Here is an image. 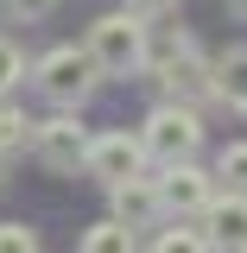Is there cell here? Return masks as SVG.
Masks as SVG:
<instances>
[{
  "mask_svg": "<svg viewBox=\"0 0 247 253\" xmlns=\"http://www.w3.org/2000/svg\"><path fill=\"white\" fill-rule=\"evenodd\" d=\"M32 133H38V121H26L13 101H0V158L26 152V146H32Z\"/></svg>",
  "mask_w": 247,
  "mask_h": 253,
  "instance_id": "cell-13",
  "label": "cell"
},
{
  "mask_svg": "<svg viewBox=\"0 0 247 253\" xmlns=\"http://www.w3.org/2000/svg\"><path fill=\"white\" fill-rule=\"evenodd\" d=\"M108 215H121L127 228H158L165 221V190H158V177H127V184L108 190Z\"/></svg>",
  "mask_w": 247,
  "mask_h": 253,
  "instance_id": "cell-8",
  "label": "cell"
},
{
  "mask_svg": "<svg viewBox=\"0 0 247 253\" xmlns=\"http://www.w3.org/2000/svg\"><path fill=\"white\" fill-rule=\"evenodd\" d=\"M228 13H235V19H247V0H228Z\"/></svg>",
  "mask_w": 247,
  "mask_h": 253,
  "instance_id": "cell-19",
  "label": "cell"
},
{
  "mask_svg": "<svg viewBox=\"0 0 247 253\" xmlns=\"http://www.w3.org/2000/svg\"><path fill=\"white\" fill-rule=\"evenodd\" d=\"M140 19H165V13H178V0H127Z\"/></svg>",
  "mask_w": 247,
  "mask_h": 253,
  "instance_id": "cell-18",
  "label": "cell"
},
{
  "mask_svg": "<svg viewBox=\"0 0 247 253\" xmlns=\"http://www.w3.org/2000/svg\"><path fill=\"white\" fill-rule=\"evenodd\" d=\"M203 234L216 253H247V190H216V203L203 209Z\"/></svg>",
  "mask_w": 247,
  "mask_h": 253,
  "instance_id": "cell-9",
  "label": "cell"
},
{
  "mask_svg": "<svg viewBox=\"0 0 247 253\" xmlns=\"http://www.w3.org/2000/svg\"><path fill=\"white\" fill-rule=\"evenodd\" d=\"M6 6V19H45V13H57V0H0Z\"/></svg>",
  "mask_w": 247,
  "mask_h": 253,
  "instance_id": "cell-17",
  "label": "cell"
},
{
  "mask_svg": "<svg viewBox=\"0 0 247 253\" xmlns=\"http://www.w3.org/2000/svg\"><path fill=\"white\" fill-rule=\"evenodd\" d=\"M83 44H89V57L101 63V76H140V70L152 63V38H146V19H140L133 6L101 13Z\"/></svg>",
  "mask_w": 247,
  "mask_h": 253,
  "instance_id": "cell-1",
  "label": "cell"
},
{
  "mask_svg": "<svg viewBox=\"0 0 247 253\" xmlns=\"http://www.w3.org/2000/svg\"><path fill=\"white\" fill-rule=\"evenodd\" d=\"M133 234H140V228H127L121 215H108V221H95L89 234H83V253H140Z\"/></svg>",
  "mask_w": 247,
  "mask_h": 253,
  "instance_id": "cell-12",
  "label": "cell"
},
{
  "mask_svg": "<svg viewBox=\"0 0 247 253\" xmlns=\"http://www.w3.org/2000/svg\"><path fill=\"white\" fill-rule=\"evenodd\" d=\"M152 83L165 89V101H203V95H216V63H203V51L190 44V38H178V44H165V51H152Z\"/></svg>",
  "mask_w": 247,
  "mask_h": 253,
  "instance_id": "cell-4",
  "label": "cell"
},
{
  "mask_svg": "<svg viewBox=\"0 0 247 253\" xmlns=\"http://www.w3.org/2000/svg\"><path fill=\"white\" fill-rule=\"evenodd\" d=\"M32 83H38V95L51 108H83L95 95V83H101V63L89 57V44L83 51L76 44H57V51H45V57L32 63Z\"/></svg>",
  "mask_w": 247,
  "mask_h": 253,
  "instance_id": "cell-2",
  "label": "cell"
},
{
  "mask_svg": "<svg viewBox=\"0 0 247 253\" xmlns=\"http://www.w3.org/2000/svg\"><path fill=\"white\" fill-rule=\"evenodd\" d=\"M146 133H95V146H89V177L101 190H114L127 184V177H140L146 171Z\"/></svg>",
  "mask_w": 247,
  "mask_h": 253,
  "instance_id": "cell-6",
  "label": "cell"
},
{
  "mask_svg": "<svg viewBox=\"0 0 247 253\" xmlns=\"http://www.w3.org/2000/svg\"><path fill=\"white\" fill-rule=\"evenodd\" d=\"M216 184H222V177L197 171V158H184V165H165V171H158L165 215H171V221H203V209L216 203Z\"/></svg>",
  "mask_w": 247,
  "mask_h": 253,
  "instance_id": "cell-7",
  "label": "cell"
},
{
  "mask_svg": "<svg viewBox=\"0 0 247 253\" xmlns=\"http://www.w3.org/2000/svg\"><path fill=\"white\" fill-rule=\"evenodd\" d=\"M89 146H95V133L76 121V108H57L51 121H38V133H32V158L45 171H57V177L89 171Z\"/></svg>",
  "mask_w": 247,
  "mask_h": 253,
  "instance_id": "cell-3",
  "label": "cell"
},
{
  "mask_svg": "<svg viewBox=\"0 0 247 253\" xmlns=\"http://www.w3.org/2000/svg\"><path fill=\"white\" fill-rule=\"evenodd\" d=\"M19 83H26V57H19V44H13V38H0V101L19 89Z\"/></svg>",
  "mask_w": 247,
  "mask_h": 253,
  "instance_id": "cell-15",
  "label": "cell"
},
{
  "mask_svg": "<svg viewBox=\"0 0 247 253\" xmlns=\"http://www.w3.org/2000/svg\"><path fill=\"white\" fill-rule=\"evenodd\" d=\"M0 253H38V234L26 221H0Z\"/></svg>",
  "mask_w": 247,
  "mask_h": 253,
  "instance_id": "cell-16",
  "label": "cell"
},
{
  "mask_svg": "<svg viewBox=\"0 0 247 253\" xmlns=\"http://www.w3.org/2000/svg\"><path fill=\"white\" fill-rule=\"evenodd\" d=\"M216 177H222V190H247V139L216 152Z\"/></svg>",
  "mask_w": 247,
  "mask_h": 253,
  "instance_id": "cell-14",
  "label": "cell"
},
{
  "mask_svg": "<svg viewBox=\"0 0 247 253\" xmlns=\"http://www.w3.org/2000/svg\"><path fill=\"white\" fill-rule=\"evenodd\" d=\"M146 253H216V241L203 234V221L190 228V221H171V228H158L152 234V247Z\"/></svg>",
  "mask_w": 247,
  "mask_h": 253,
  "instance_id": "cell-11",
  "label": "cell"
},
{
  "mask_svg": "<svg viewBox=\"0 0 247 253\" xmlns=\"http://www.w3.org/2000/svg\"><path fill=\"white\" fill-rule=\"evenodd\" d=\"M140 133H146V152H152L158 165H184V158L203 152V114H197L190 101H158Z\"/></svg>",
  "mask_w": 247,
  "mask_h": 253,
  "instance_id": "cell-5",
  "label": "cell"
},
{
  "mask_svg": "<svg viewBox=\"0 0 247 253\" xmlns=\"http://www.w3.org/2000/svg\"><path fill=\"white\" fill-rule=\"evenodd\" d=\"M216 101L247 114V44H235L228 57H216Z\"/></svg>",
  "mask_w": 247,
  "mask_h": 253,
  "instance_id": "cell-10",
  "label": "cell"
}]
</instances>
